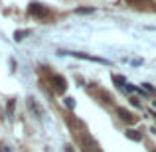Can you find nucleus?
I'll return each mask as SVG.
<instances>
[{
	"instance_id": "1",
	"label": "nucleus",
	"mask_w": 156,
	"mask_h": 152,
	"mask_svg": "<svg viewBox=\"0 0 156 152\" xmlns=\"http://www.w3.org/2000/svg\"><path fill=\"white\" fill-rule=\"evenodd\" d=\"M77 142H79L81 152H101L99 144H97V140L91 136V134H87V133L77 134Z\"/></svg>"
},
{
	"instance_id": "2",
	"label": "nucleus",
	"mask_w": 156,
	"mask_h": 152,
	"mask_svg": "<svg viewBox=\"0 0 156 152\" xmlns=\"http://www.w3.org/2000/svg\"><path fill=\"white\" fill-rule=\"evenodd\" d=\"M59 55H73L77 59H85V61H95V63H103L109 65V61L105 57H97V55H89V53H81V51H59Z\"/></svg>"
},
{
	"instance_id": "3",
	"label": "nucleus",
	"mask_w": 156,
	"mask_h": 152,
	"mask_svg": "<svg viewBox=\"0 0 156 152\" xmlns=\"http://www.w3.org/2000/svg\"><path fill=\"white\" fill-rule=\"evenodd\" d=\"M28 12H30L32 16H38V18H44V16H48V8L42 6V4H38V2H32L30 6H28Z\"/></svg>"
},
{
	"instance_id": "4",
	"label": "nucleus",
	"mask_w": 156,
	"mask_h": 152,
	"mask_svg": "<svg viewBox=\"0 0 156 152\" xmlns=\"http://www.w3.org/2000/svg\"><path fill=\"white\" fill-rule=\"evenodd\" d=\"M51 87L55 89L57 93H65V89H67V81H65L61 75H51Z\"/></svg>"
},
{
	"instance_id": "5",
	"label": "nucleus",
	"mask_w": 156,
	"mask_h": 152,
	"mask_svg": "<svg viewBox=\"0 0 156 152\" xmlns=\"http://www.w3.org/2000/svg\"><path fill=\"white\" fill-rule=\"evenodd\" d=\"M117 115H119V118H122V121L129 122V125H134V122H136V117H134L130 111H126L125 107H117Z\"/></svg>"
},
{
	"instance_id": "6",
	"label": "nucleus",
	"mask_w": 156,
	"mask_h": 152,
	"mask_svg": "<svg viewBox=\"0 0 156 152\" xmlns=\"http://www.w3.org/2000/svg\"><path fill=\"white\" fill-rule=\"evenodd\" d=\"M28 109H30V111H34V115H36L38 118H42V117H44V111L40 109V107H38V103H36V99H32V97L28 99Z\"/></svg>"
},
{
	"instance_id": "7",
	"label": "nucleus",
	"mask_w": 156,
	"mask_h": 152,
	"mask_svg": "<svg viewBox=\"0 0 156 152\" xmlns=\"http://www.w3.org/2000/svg\"><path fill=\"white\" fill-rule=\"evenodd\" d=\"M125 136L130 138V140H134V142H140L142 140V134L138 133V130H134V129H126L125 130Z\"/></svg>"
},
{
	"instance_id": "8",
	"label": "nucleus",
	"mask_w": 156,
	"mask_h": 152,
	"mask_svg": "<svg viewBox=\"0 0 156 152\" xmlns=\"http://www.w3.org/2000/svg\"><path fill=\"white\" fill-rule=\"evenodd\" d=\"M30 34H32V30H18V32H14V40L16 42H22V40Z\"/></svg>"
},
{
	"instance_id": "9",
	"label": "nucleus",
	"mask_w": 156,
	"mask_h": 152,
	"mask_svg": "<svg viewBox=\"0 0 156 152\" xmlns=\"http://www.w3.org/2000/svg\"><path fill=\"white\" fill-rule=\"evenodd\" d=\"M113 81L119 85V87H126V79L122 75H113Z\"/></svg>"
},
{
	"instance_id": "10",
	"label": "nucleus",
	"mask_w": 156,
	"mask_h": 152,
	"mask_svg": "<svg viewBox=\"0 0 156 152\" xmlns=\"http://www.w3.org/2000/svg\"><path fill=\"white\" fill-rule=\"evenodd\" d=\"M63 103H65V107H67V109H73V107H75V99H73V97H65Z\"/></svg>"
},
{
	"instance_id": "11",
	"label": "nucleus",
	"mask_w": 156,
	"mask_h": 152,
	"mask_svg": "<svg viewBox=\"0 0 156 152\" xmlns=\"http://www.w3.org/2000/svg\"><path fill=\"white\" fill-rule=\"evenodd\" d=\"M77 14H93L95 12V8H77Z\"/></svg>"
},
{
	"instance_id": "12",
	"label": "nucleus",
	"mask_w": 156,
	"mask_h": 152,
	"mask_svg": "<svg viewBox=\"0 0 156 152\" xmlns=\"http://www.w3.org/2000/svg\"><path fill=\"white\" fill-rule=\"evenodd\" d=\"M142 89H144V91H148V93H154V87L150 83H142Z\"/></svg>"
},
{
	"instance_id": "13",
	"label": "nucleus",
	"mask_w": 156,
	"mask_h": 152,
	"mask_svg": "<svg viewBox=\"0 0 156 152\" xmlns=\"http://www.w3.org/2000/svg\"><path fill=\"white\" fill-rule=\"evenodd\" d=\"M14 103H16V101H8V115L14 113Z\"/></svg>"
},
{
	"instance_id": "14",
	"label": "nucleus",
	"mask_w": 156,
	"mask_h": 152,
	"mask_svg": "<svg viewBox=\"0 0 156 152\" xmlns=\"http://www.w3.org/2000/svg\"><path fill=\"white\" fill-rule=\"evenodd\" d=\"M130 105L133 107H140V101H138L136 97H130Z\"/></svg>"
},
{
	"instance_id": "15",
	"label": "nucleus",
	"mask_w": 156,
	"mask_h": 152,
	"mask_svg": "<svg viewBox=\"0 0 156 152\" xmlns=\"http://www.w3.org/2000/svg\"><path fill=\"white\" fill-rule=\"evenodd\" d=\"M126 91L129 93H134V91H138L136 87H134V85H130V83H126Z\"/></svg>"
},
{
	"instance_id": "16",
	"label": "nucleus",
	"mask_w": 156,
	"mask_h": 152,
	"mask_svg": "<svg viewBox=\"0 0 156 152\" xmlns=\"http://www.w3.org/2000/svg\"><path fill=\"white\" fill-rule=\"evenodd\" d=\"M65 152H75V150H73V146H71V144H67V146H65Z\"/></svg>"
},
{
	"instance_id": "17",
	"label": "nucleus",
	"mask_w": 156,
	"mask_h": 152,
	"mask_svg": "<svg viewBox=\"0 0 156 152\" xmlns=\"http://www.w3.org/2000/svg\"><path fill=\"white\" fill-rule=\"evenodd\" d=\"M146 30H150V32H156V26H146Z\"/></svg>"
},
{
	"instance_id": "18",
	"label": "nucleus",
	"mask_w": 156,
	"mask_h": 152,
	"mask_svg": "<svg viewBox=\"0 0 156 152\" xmlns=\"http://www.w3.org/2000/svg\"><path fill=\"white\" fill-rule=\"evenodd\" d=\"M129 2H136V0H129Z\"/></svg>"
},
{
	"instance_id": "19",
	"label": "nucleus",
	"mask_w": 156,
	"mask_h": 152,
	"mask_svg": "<svg viewBox=\"0 0 156 152\" xmlns=\"http://www.w3.org/2000/svg\"><path fill=\"white\" fill-rule=\"evenodd\" d=\"M154 107H156V101H154Z\"/></svg>"
},
{
	"instance_id": "20",
	"label": "nucleus",
	"mask_w": 156,
	"mask_h": 152,
	"mask_svg": "<svg viewBox=\"0 0 156 152\" xmlns=\"http://www.w3.org/2000/svg\"><path fill=\"white\" fill-rule=\"evenodd\" d=\"M152 152H156V150H152Z\"/></svg>"
}]
</instances>
